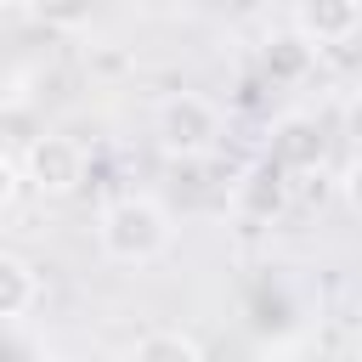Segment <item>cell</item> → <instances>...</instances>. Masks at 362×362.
<instances>
[{
    "instance_id": "6da1fadb",
    "label": "cell",
    "mask_w": 362,
    "mask_h": 362,
    "mask_svg": "<svg viewBox=\"0 0 362 362\" xmlns=\"http://www.w3.org/2000/svg\"><path fill=\"white\" fill-rule=\"evenodd\" d=\"M170 238H175V226H170L164 204H158V198H141V192L113 198V204L102 209V221H96V243H102V255L119 260V266H147V260H158V255L170 249Z\"/></svg>"
},
{
    "instance_id": "7a4b0ae2",
    "label": "cell",
    "mask_w": 362,
    "mask_h": 362,
    "mask_svg": "<svg viewBox=\"0 0 362 362\" xmlns=\"http://www.w3.org/2000/svg\"><path fill=\"white\" fill-rule=\"evenodd\" d=\"M153 136H158L164 158L192 164V158L215 153V141H221V107H215L209 96H198V90H175V96H164V102H158Z\"/></svg>"
},
{
    "instance_id": "3957f363",
    "label": "cell",
    "mask_w": 362,
    "mask_h": 362,
    "mask_svg": "<svg viewBox=\"0 0 362 362\" xmlns=\"http://www.w3.org/2000/svg\"><path fill=\"white\" fill-rule=\"evenodd\" d=\"M17 175H23V187H34L40 198H68V192H79V181H85V147H79L74 136L40 130V136L23 147Z\"/></svg>"
},
{
    "instance_id": "277c9868",
    "label": "cell",
    "mask_w": 362,
    "mask_h": 362,
    "mask_svg": "<svg viewBox=\"0 0 362 362\" xmlns=\"http://www.w3.org/2000/svg\"><path fill=\"white\" fill-rule=\"evenodd\" d=\"M356 28H362V6H351V0H305V6L288 11V34L300 45H311V51L345 45Z\"/></svg>"
},
{
    "instance_id": "5b68a950",
    "label": "cell",
    "mask_w": 362,
    "mask_h": 362,
    "mask_svg": "<svg viewBox=\"0 0 362 362\" xmlns=\"http://www.w3.org/2000/svg\"><path fill=\"white\" fill-rule=\"evenodd\" d=\"M266 164H277L283 175L322 170V130H317V119H283L277 136H272V158Z\"/></svg>"
},
{
    "instance_id": "8992f818",
    "label": "cell",
    "mask_w": 362,
    "mask_h": 362,
    "mask_svg": "<svg viewBox=\"0 0 362 362\" xmlns=\"http://www.w3.org/2000/svg\"><path fill=\"white\" fill-rule=\"evenodd\" d=\"M34 300H40V277H34V266H28L23 255L0 249V322L28 317V311H34Z\"/></svg>"
},
{
    "instance_id": "52a82bcc",
    "label": "cell",
    "mask_w": 362,
    "mask_h": 362,
    "mask_svg": "<svg viewBox=\"0 0 362 362\" xmlns=\"http://www.w3.org/2000/svg\"><path fill=\"white\" fill-rule=\"evenodd\" d=\"M124 362H204V351H198V339L181 334V328H147V334L130 345Z\"/></svg>"
},
{
    "instance_id": "ba28073f",
    "label": "cell",
    "mask_w": 362,
    "mask_h": 362,
    "mask_svg": "<svg viewBox=\"0 0 362 362\" xmlns=\"http://www.w3.org/2000/svg\"><path fill=\"white\" fill-rule=\"evenodd\" d=\"M243 204H249L255 215H277V209L288 204V175H283L277 164H255L249 181H243Z\"/></svg>"
},
{
    "instance_id": "9c48e42d",
    "label": "cell",
    "mask_w": 362,
    "mask_h": 362,
    "mask_svg": "<svg viewBox=\"0 0 362 362\" xmlns=\"http://www.w3.org/2000/svg\"><path fill=\"white\" fill-rule=\"evenodd\" d=\"M311 57H317L311 45H300L294 34H277V40H266V57H260V62H266L272 79H305Z\"/></svg>"
},
{
    "instance_id": "30bf717a",
    "label": "cell",
    "mask_w": 362,
    "mask_h": 362,
    "mask_svg": "<svg viewBox=\"0 0 362 362\" xmlns=\"http://www.w3.org/2000/svg\"><path fill=\"white\" fill-rule=\"evenodd\" d=\"M17 192H23V175H17V158L0 147V209H11L17 204Z\"/></svg>"
}]
</instances>
